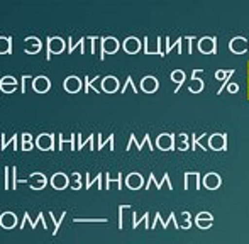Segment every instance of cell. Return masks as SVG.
Listing matches in <instances>:
<instances>
[{"label":"cell","mask_w":249,"mask_h":244,"mask_svg":"<svg viewBox=\"0 0 249 244\" xmlns=\"http://www.w3.org/2000/svg\"><path fill=\"white\" fill-rule=\"evenodd\" d=\"M36 146L41 149V151H53V149H54V134L44 132V134L37 136Z\"/></svg>","instance_id":"7a4b0ae2"},{"label":"cell","mask_w":249,"mask_h":244,"mask_svg":"<svg viewBox=\"0 0 249 244\" xmlns=\"http://www.w3.org/2000/svg\"><path fill=\"white\" fill-rule=\"evenodd\" d=\"M51 185H53V188H54V190H65V188L70 185V178L65 175V173L58 172V173H54V175L51 176Z\"/></svg>","instance_id":"5b68a950"},{"label":"cell","mask_w":249,"mask_h":244,"mask_svg":"<svg viewBox=\"0 0 249 244\" xmlns=\"http://www.w3.org/2000/svg\"><path fill=\"white\" fill-rule=\"evenodd\" d=\"M33 76L31 75H24L22 76V93H26V80H31Z\"/></svg>","instance_id":"603a6c76"},{"label":"cell","mask_w":249,"mask_h":244,"mask_svg":"<svg viewBox=\"0 0 249 244\" xmlns=\"http://www.w3.org/2000/svg\"><path fill=\"white\" fill-rule=\"evenodd\" d=\"M3 172H5V190H10V185H9V173H10V168H9V166H5V170H3Z\"/></svg>","instance_id":"44dd1931"},{"label":"cell","mask_w":249,"mask_h":244,"mask_svg":"<svg viewBox=\"0 0 249 244\" xmlns=\"http://www.w3.org/2000/svg\"><path fill=\"white\" fill-rule=\"evenodd\" d=\"M0 226L5 229H14L17 226V215L14 212H3L0 215Z\"/></svg>","instance_id":"ba28073f"},{"label":"cell","mask_w":249,"mask_h":244,"mask_svg":"<svg viewBox=\"0 0 249 244\" xmlns=\"http://www.w3.org/2000/svg\"><path fill=\"white\" fill-rule=\"evenodd\" d=\"M22 149L24 151H31L33 149V142H22Z\"/></svg>","instance_id":"cb8c5ba5"},{"label":"cell","mask_w":249,"mask_h":244,"mask_svg":"<svg viewBox=\"0 0 249 244\" xmlns=\"http://www.w3.org/2000/svg\"><path fill=\"white\" fill-rule=\"evenodd\" d=\"M102 87H104L105 92H114L117 88V80L114 76H107V78L102 80Z\"/></svg>","instance_id":"7c38bea8"},{"label":"cell","mask_w":249,"mask_h":244,"mask_svg":"<svg viewBox=\"0 0 249 244\" xmlns=\"http://www.w3.org/2000/svg\"><path fill=\"white\" fill-rule=\"evenodd\" d=\"M0 139H2V148H0V149H5L7 146H9V141H7L5 134H0ZM10 142H12L14 149H17V134H14V136H12V139H10Z\"/></svg>","instance_id":"5bb4252c"},{"label":"cell","mask_w":249,"mask_h":244,"mask_svg":"<svg viewBox=\"0 0 249 244\" xmlns=\"http://www.w3.org/2000/svg\"><path fill=\"white\" fill-rule=\"evenodd\" d=\"M65 215H66V212H63V214H61V217H59L58 221H54V231H53V234H58V231H59V226H61V222L65 221Z\"/></svg>","instance_id":"d6986e66"},{"label":"cell","mask_w":249,"mask_h":244,"mask_svg":"<svg viewBox=\"0 0 249 244\" xmlns=\"http://www.w3.org/2000/svg\"><path fill=\"white\" fill-rule=\"evenodd\" d=\"M117 48H119V43L114 37H107V39L102 41V50H104V53H114Z\"/></svg>","instance_id":"9c48e42d"},{"label":"cell","mask_w":249,"mask_h":244,"mask_svg":"<svg viewBox=\"0 0 249 244\" xmlns=\"http://www.w3.org/2000/svg\"><path fill=\"white\" fill-rule=\"evenodd\" d=\"M51 88V82L48 76L39 75V76H34L33 78V90L37 93H46L48 90Z\"/></svg>","instance_id":"3957f363"},{"label":"cell","mask_w":249,"mask_h":244,"mask_svg":"<svg viewBox=\"0 0 249 244\" xmlns=\"http://www.w3.org/2000/svg\"><path fill=\"white\" fill-rule=\"evenodd\" d=\"M66 48V43L63 37L59 36H53L48 39V51H50V56H48V60H51V54H59L63 53Z\"/></svg>","instance_id":"6da1fadb"},{"label":"cell","mask_w":249,"mask_h":244,"mask_svg":"<svg viewBox=\"0 0 249 244\" xmlns=\"http://www.w3.org/2000/svg\"><path fill=\"white\" fill-rule=\"evenodd\" d=\"M71 178H73V190H78V188L82 187V183H80V178H82V175H80V173H73Z\"/></svg>","instance_id":"ac0fdd59"},{"label":"cell","mask_w":249,"mask_h":244,"mask_svg":"<svg viewBox=\"0 0 249 244\" xmlns=\"http://www.w3.org/2000/svg\"><path fill=\"white\" fill-rule=\"evenodd\" d=\"M63 87H65V90L68 93H76L82 90V80L78 76H68L65 80V83H63Z\"/></svg>","instance_id":"52a82bcc"},{"label":"cell","mask_w":249,"mask_h":244,"mask_svg":"<svg viewBox=\"0 0 249 244\" xmlns=\"http://www.w3.org/2000/svg\"><path fill=\"white\" fill-rule=\"evenodd\" d=\"M12 53V39L5 36H0V54Z\"/></svg>","instance_id":"8fae6325"},{"label":"cell","mask_w":249,"mask_h":244,"mask_svg":"<svg viewBox=\"0 0 249 244\" xmlns=\"http://www.w3.org/2000/svg\"><path fill=\"white\" fill-rule=\"evenodd\" d=\"M125 50H127V51H136V50H138V41H136L134 37L127 39V43H125Z\"/></svg>","instance_id":"e0dca14e"},{"label":"cell","mask_w":249,"mask_h":244,"mask_svg":"<svg viewBox=\"0 0 249 244\" xmlns=\"http://www.w3.org/2000/svg\"><path fill=\"white\" fill-rule=\"evenodd\" d=\"M68 43H70V48H68V51L71 53L73 50H75L76 46H80V48H83V43H85V39H78V43H76L73 37H68Z\"/></svg>","instance_id":"2e32d148"},{"label":"cell","mask_w":249,"mask_h":244,"mask_svg":"<svg viewBox=\"0 0 249 244\" xmlns=\"http://www.w3.org/2000/svg\"><path fill=\"white\" fill-rule=\"evenodd\" d=\"M22 142H33V136L29 132H24L22 134Z\"/></svg>","instance_id":"7402d4cb"},{"label":"cell","mask_w":249,"mask_h":244,"mask_svg":"<svg viewBox=\"0 0 249 244\" xmlns=\"http://www.w3.org/2000/svg\"><path fill=\"white\" fill-rule=\"evenodd\" d=\"M31 185V188L33 190H43L44 187H46V183H48V178L43 175V173H33L31 175V178H29V182H27Z\"/></svg>","instance_id":"8992f818"},{"label":"cell","mask_w":249,"mask_h":244,"mask_svg":"<svg viewBox=\"0 0 249 244\" xmlns=\"http://www.w3.org/2000/svg\"><path fill=\"white\" fill-rule=\"evenodd\" d=\"M75 138H76V134H71L68 139H65V136L59 134V146H61V149H65V144H68L70 149H76L75 148Z\"/></svg>","instance_id":"4fadbf2b"},{"label":"cell","mask_w":249,"mask_h":244,"mask_svg":"<svg viewBox=\"0 0 249 244\" xmlns=\"http://www.w3.org/2000/svg\"><path fill=\"white\" fill-rule=\"evenodd\" d=\"M41 48H43V43H41V39L36 36H29V37H26V41H24V50H26L27 54L39 53Z\"/></svg>","instance_id":"277c9868"},{"label":"cell","mask_w":249,"mask_h":244,"mask_svg":"<svg viewBox=\"0 0 249 244\" xmlns=\"http://www.w3.org/2000/svg\"><path fill=\"white\" fill-rule=\"evenodd\" d=\"M0 88H2V92H5V93H12V92H16V88H17V87H10V85H0Z\"/></svg>","instance_id":"ffe728a7"},{"label":"cell","mask_w":249,"mask_h":244,"mask_svg":"<svg viewBox=\"0 0 249 244\" xmlns=\"http://www.w3.org/2000/svg\"><path fill=\"white\" fill-rule=\"evenodd\" d=\"M0 85H10V87H17V80L14 78L12 75H7V76H3L2 80H0Z\"/></svg>","instance_id":"9a60e30c"},{"label":"cell","mask_w":249,"mask_h":244,"mask_svg":"<svg viewBox=\"0 0 249 244\" xmlns=\"http://www.w3.org/2000/svg\"><path fill=\"white\" fill-rule=\"evenodd\" d=\"M26 222H31V227H33V229L37 226V222H41V224H43V227H44V229H48L46 222H44V214H43V212H39V214H37V221H31V219H29V214L26 212V214H24V221H22V229H24V224H26Z\"/></svg>","instance_id":"30bf717a"}]
</instances>
